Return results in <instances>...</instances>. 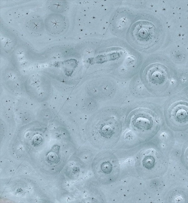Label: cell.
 Here are the masks:
<instances>
[{
  "label": "cell",
  "instance_id": "3957f363",
  "mask_svg": "<svg viewBox=\"0 0 188 203\" xmlns=\"http://www.w3.org/2000/svg\"><path fill=\"white\" fill-rule=\"evenodd\" d=\"M187 155L188 156L186 158H187V161H188V154Z\"/></svg>",
  "mask_w": 188,
  "mask_h": 203
},
{
  "label": "cell",
  "instance_id": "7a4b0ae2",
  "mask_svg": "<svg viewBox=\"0 0 188 203\" xmlns=\"http://www.w3.org/2000/svg\"><path fill=\"white\" fill-rule=\"evenodd\" d=\"M179 111L176 112V113L174 114L175 117H177L178 118L177 120H184V118L185 119V118L187 116V111L186 110H184V109L181 108V109L178 110Z\"/></svg>",
  "mask_w": 188,
  "mask_h": 203
},
{
  "label": "cell",
  "instance_id": "6da1fadb",
  "mask_svg": "<svg viewBox=\"0 0 188 203\" xmlns=\"http://www.w3.org/2000/svg\"><path fill=\"white\" fill-rule=\"evenodd\" d=\"M139 23V24L136 25L134 29V36L137 41L143 42V43H146L151 37L149 33L151 31L150 28L148 29L149 26L147 25L145 26L144 22H140Z\"/></svg>",
  "mask_w": 188,
  "mask_h": 203
}]
</instances>
